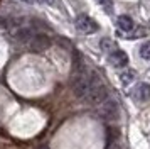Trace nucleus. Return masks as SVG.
Here are the masks:
<instances>
[{"instance_id":"f8f14e48","label":"nucleus","mask_w":150,"mask_h":149,"mask_svg":"<svg viewBox=\"0 0 150 149\" xmlns=\"http://www.w3.org/2000/svg\"><path fill=\"white\" fill-rule=\"evenodd\" d=\"M100 4H101V5H105L106 12H111V2H110V0H100Z\"/></svg>"},{"instance_id":"f257e3e1","label":"nucleus","mask_w":150,"mask_h":149,"mask_svg":"<svg viewBox=\"0 0 150 149\" xmlns=\"http://www.w3.org/2000/svg\"><path fill=\"white\" fill-rule=\"evenodd\" d=\"M106 98H108V90H106V87L101 83L100 76L96 74L95 80H93V85H91V88H89V92H88V95H86L84 100L89 102V103H93V105H100V103H103Z\"/></svg>"},{"instance_id":"f03ea898","label":"nucleus","mask_w":150,"mask_h":149,"mask_svg":"<svg viewBox=\"0 0 150 149\" xmlns=\"http://www.w3.org/2000/svg\"><path fill=\"white\" fill-rule=\"evenodd\" d=\"M100 115H101L105 120H110V122L116 120L118 115H120L118 103L115 100H111V98H106L103 103H100Z\"/></svg>"},{"instance_id":"20e7f679","label":"nucleus","mask_w":150,"mask_h":149,"mask_svg":"<svg viewBox=\"0 0 150 149\" xmlns=\"http://www.w3.org/2000/svg\"><path fill=\"white\" fill-rule=\"evenodd\" d=\"M29 46H30L32 51L41 53V51H44V49H47L51 46V39L44 34H35V36H32V39L29 41Z\"/></svg>"},{"instance_id":"6e6552de","label":"nucleus","mask_w":150,"mask_h":149,"mask_svg":"<svg viewBox=\"0 0 150 149\" xmlns=\"http://www.w3.org/2000/svg\"><path fill=\"white\" fill-rule=\"evenodd\" d=\"M14 36H15V39L19 41V42H29V41L32 39L34 34H32L30 29H25V27H24V29H17V32H15Z\"/></svg>"},{"instance_id":"9b49d317","label":"nucleus","mask_w":150,"mask_h":149,"mask_svg":"<svg viewBox=\"0 0 150 149\" xmlns=\"http://www.w3.org/2000/svg\"><path fill=\"white\" fill-rule=\"evenodd\" d=\"M113 46H115V44H113V41L111 39H103L101 41V47L105 49V51H111V47Z\"/></svg>"},{"instance_id":"0eeeda50","label":"nucleus","mask_w":150,"mask_h":149,"mask_svg":"<svg viewBox=\"0 0 150 149\" xmlns=\"http://www.w3.org/2000/svg\"><path fill=\"white\" fill-rule=\"evenodd\" d=\"M118 27H120L122 31H125V32H130V31L135 27V24H133V20L130 19L128 15H120V17H118Z\"/></svg>"},{"instance_id":"9d476101","label":"nucleus","mask_w":150,"mask_h":149,"mask_svg":"<svg viewBox=\"0 0 150 149\" xmlns=\"http://www.w3.org/2000/svg\"><path fill=\"white\" fill-rule=\"evenodd\" d=\"M140 56H142L143 59H150V41L145 42V44L140 47Z\"/></svg>"},{"instance_id":"39448f33","label":"nucleus","mask_w":150,"mask_h":149,"mask_svg":"<svg viewBox=\"0 0 150 149\" xmlns=\"http://www.w3.org/2000/svg\"><path fill=\"white\" fill-rule=\"evenodd\" d=\"M110 61H111V64H113V66L123 68V66H127V64H128V56H127V53H125V51L116 49V51H113V53H111Z\"/></svg>"},{"instance_id":"1a4fd4ad","label":"nucleus","mask_w":150,"mask_h":149,"mask_svg":"<svg viewBox=\"0 0 150 149\" xmlns=\"http://www.w3.org/2000/svg\"><path fill=\"white\" fill-rule=\"evenodd\" d=\"M120 78H122V81L125 85H128L130 81H133V78H135V71H133V69H125V71L120 74Z\"/></svg>"},{"instance_id":"7ed1b4c3","label":"nucleus","mask_w":150,"mask_h":149,"mask_svg":"<svg viewBox=\"0 0 150 149\" xmlns=\"http://www.w3.org/2000/svg\"><path fill=\"white\" fill-rule=\"evenodd\" d=\"M76 29L83 34H93L98 31V24L88 15H79L76 19Z\"/></svg>"},{"instance_id":"423d86ee","label":"nucleus","mask_w":150,"mask_h":149,"mask_svg":"<svg viewBox=\"0 0 150 149\" xmlns=\"http://www.w3.org/2000/svg\"><path fill=\"white\" fill-rule=\"evenodd\" d=\"M137 98L140 102H147L150 98V85L149 83L138 85V88H137Z\"/></svg>"}]
</instances>
